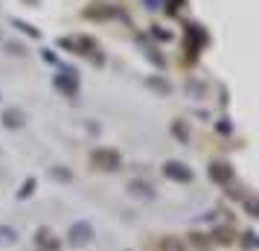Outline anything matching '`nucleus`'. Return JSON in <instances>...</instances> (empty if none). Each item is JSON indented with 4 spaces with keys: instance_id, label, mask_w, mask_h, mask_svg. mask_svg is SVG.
<instances>
[{
    "instance_id": "nucleus-13",
    "label": "nucleus",
    "mask_w": 259,
    "mask_h": 251,
    "mask_svg": "<svg viewBox=\"0 0 259 251\" xmlns=\"http://www.w3.org/2000/svg\"><path fill=\"white\" fill-rule=\"evenodd\" d=\"M149 88L160 91V94H169V82H163V79H149Z\"/></svg>"
},
{
    "instance_id": "nucleus-10",
    "label": "nucleus",
    "mask_w": 259,
    "mask_h": 251,
    "mask_svg": "<svg viewBox=\"0 0 259 251\" xmlns=\"http://www.w3.org/2000/svg\"><path fill=\"white\" fill-rule=\"evenodd\" d=\"M140 47H143V53H146V56H149V59H152L154 64H157V67H163V64H166V59H163V56H160V53H157V50L152 47V44H143V41H140Z\"/></svg>"
},
{
    "instance_id": "nucleus-5",
    "label": "nucleus",
    "mask_w": 259,
    "mask_h": 251,
    "mask_svg": "<svg viewBox=\"0 0 259 251\" xmlns=\"http://www.w3.org/2000/svg\"><path fill=\"white\" fill-rule=\"evenodd\" d=\"M56 88H59L61 94L76 96V91H79V79H76V73L73 70H61L59 76H56Z\"/></svg>"
},
{
    "instance_id": "nucleus-17",
    "label": "nucleus",
    "mask_w": 259,
    "mask_h": 251,
    "mask_svg": "<svg viewBox=\"0 0 259 251\" xmlns=\"http://www.w3.org/2000/svg\"><path fill=\"white\" fill-rule=\"evenodd\" d=\"M160 6V0H146V9H157Z\"/></svg>"
},
{
    "instance_id": "nucleus-7",
    "label": "nucleus",
    "mask_w": 259,
    "mask_h": 251,
    "mask_svg": "<svg viewBox=\"0 0 259 251\" xmlns=\"http://www.w3.org/2000/svg\"><path fill=\"white\" fill-rule=\"evenodd\" d=\"M3 126H9V129H18V126H24V111H18V108H9V111H3Z\"/></svg>"
},
{
    "instance_id": "nucleus-15",
    "label": "nucleus",
    "mask_w": 259,
    "mask_h": 251,
    "mask_svg": "<svg viewBox=\"0 0 259 251\" xmlns=\"http://www.w3.org/2000/svg\"><path fill=\"white\" fill-rule=\"evenodd\" d=\"M175 134L181 137V140H189V137H187V129H184V123H175Z\"/></svg>"
},
{
    "instance_id": "nucleus-1",
    "label": "nucleus",
    "mask_w": 259,
    "mask_h": 251,
    "mask_svg": "<svg viewBox=\"0 0 259 251\" xmlns=\"http://www.w3.org/2000/svg\"><path fill=\"white\" fill-rule=\"evenodd\" d=\"M59 44H61V47H67V50H73V53H79V56H91L96 64H102V53H99V44H96L94 38H88V35L61 38Z\"/></svg>"
},
{
    "instance_id": "nucleus-6",
    "label": "nucleus",
    "mask_w": 259,
    "mask_h": 251,
    "mask_svg": "<svg viewBox=\"0 0 259 251\" xmlns=\"http://www.w3.org/2000/svg\"><path fill=\"white\" fill-rule=\"evenodd\" d=\"M117 9L114 6H105V3H96V6H88L84 9V18H96V21H105V18H117Z\"/></svg>"
},
{
    "instance_id": "nucleus-16",
    "label": "nucleus",
    "mask_w": 259,
    "mask_h": 251,
    "mask_svg": "<svg viewBox=\"0 0 259 251\" xmlns=\"http://www.w3.org/2000/svg\"><path fill=\"white\" fill-rule=\"evenodd\" d=\"M163 248H166V251H184V248H181V245L175 242V239H166V242H163Z\"/></svg>"
},
{
    "instance_id": "nucleus-4",
    "label": "nucleus",
    "mask_w": 259,
    "mask_h": 251,
    "mask_svg": "<svg viewBox=\"0 0 259 251\" xmlns=\"http://www.w3.org/2000/svg\"><path fill=\"white\" fill-rule=\"evenodd\" d=\"M163 175L172 181H192V169L184 167L181 161H166L163 164Z\"/></svg>"
},
{
    "instance_id": "nucleus-14",
    "label": "nucleus",
    "mask_w": 259,
    "mask_h": 251,
    "mask_svg": "<svg viewBox=\"0 0 259 251\" xmlns=\"http://www.w3.org/2000/svg\"><path fill=\"white\" fill-rule=\"evenodd\" d=\"M187 0H166V12L169 15H175V12H181V6H184Z\"/></svg>"
},
{
    "instance_id": "nucleus-3",
    "label": "nucleus",
    "mask_w": 259,
    "mask_h": 251,
    "mask_svg": "<svg viewBox=\"0 0 259 251\" xmlns=\"http://www.w3.org/2000/svg\"><path fill=\"white\" fill-rule=\"evenodd\" d=\"M91 161H94V167H99V169H117L119 167V155L114 149H96L94 155H91Z\"/></svg>"
},
{
    "instance_id": "nucleus-9",
    "label": "nucleus",
    "mask_w": 259,
    "mask_h": 251,
    "mask_svg": "<svg viewBox=\"0 0 259 251\" xmlns=\"http://www.w3.org/2000/svg\"><path fill=\"white\" fill-rule=\"evenodd\" d=\"M12 26H18V29H21V32H26L29 38H41V32H38L35 26L26 24V21H21V18H12Z\"/></svg>"
},
{
    "instance_id": "nucleus-8",
    "label": "nucleus",
    "mask_w": 259,
    "mask_h": 251,
    "mask_svg": "<svg viewBox=\"0 0 259 251\" xmlns=\"http://www.w3.org/2000/svg\"><path fill=\"white\" fill-rule=\"evenodd\" d=\"M210 178L227 181V178H230V167H227V164H222V161H219V164H212V167H210Z\"/></svg>"
},
{
    "instance_id": "nucleus-11",
    "label": "nucleus",
    "mask_w": 259,
    "mask_h": 251,
    "mask_svg": "<svg viewBox=\"0 0 259 251\" xmlns=\"http://www.w3.org/2000/svg\"><path fill=\"white\" fill-rule=\"evenodd\" d=\"M88 237H91V228H88V225L70 228V239H76V242H88Z\"/></svg>"
},
{
    "instance_id": "nucleus-12",
    "label": "nucleus",
    "mask_w": 259,
    "mask_h": 251,
    "mask_svg": "<svg viewBox=\"0 0 259 251\" xmlns=\"http://www.w3.org/2000/svg\"><path fill=\"white\" fill-rule=\"evenodd\" d=\"M152 35L157 38V41H169V38H172V32H169V29H163V26L154 24V26H152Z\"/></svg>"
},
{
    "instance_id": "nucleus-2",
    "label": "nucleus",
    "mask_w": 259,
    "mask_h": 251,
    "mask_svg": "<svg viewBox=\"0 0 259 251\" xmlns=\"http://www.w3.org/2000/svg\"><path fill=\"white\" fill-rule=\"evenodd\" d=\"M201 47H207V32H204V26L201 24H187V44H184L187 59L192 61L201 53Z\"/></svg>"
}]
</instances>
